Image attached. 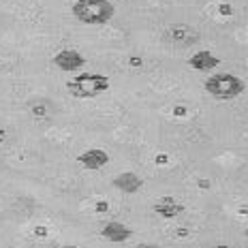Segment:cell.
Listing matches in <instances>:
<instances>
[{
    "label": "cell",
    "mask_w": 248,
    "mask_h": 248,
    "mask_svg": "<svg viewBox=\"0 0 248 248\" xmlns=\"http://www.w3.org/2000/svg\"><path fill=\"white\" fill-rule=\"evenodd\" d=\"M66 90L75 99H94L109 90V77L101 73H79L66 81Z\"/></svg>",
    "instance_id": "obj_1"
},
{
    "label": "cell",
    "mask_w": 248,
    "mask_h": 248,
    "mask_svg": "<svg viewBox=\"0 0 248 248\" xmlns=\"http://www.w3.org/2000/svg\"><path fill=\"white\" fill-rule=\"evenodd\" d=\"M113 4L109 0H77L73 4V15L81 24L101 26L113 17Z\"/></svg>",
    "instance_id": "obj_2"
},
{
    "label": "cell",
    "mask_w": 248,
    "mask_h": 248,
    "mask_svg": "<svg viewBox=\"0 0 248 248\" xmlns=\"http://www.w3.org/2000/svg\"><path fill=\"white\" fill-rule=\"evenodd\" d=\"M205 92L212 94L214 99L218 101H231L235 96H240L242 92L246 90V84L240 79L237 75H231V73H214L205 79Z\"/></svg>",
    "instance_id": "obj_3"
},
{
    "label": "cell",
    "mask_w": 248,
    "mask_h": 248,
    "mask_svg": "<svg viewBox=\"0 0 248 248\" xmlns=\"http://www.w3.org/2000/svg\"><path fill=\"white\" fill-rule=\"evenodd\" d=\"M54 64L60 71H79L86 64V58L77 49H62L54 56Z\"/></svg>",
    "instance_id": "obj_4"
},
{
    "label": "cell",
    "mask_w": 248,
    "mask_h": 248,
    "mask_svg": "<svg viewBox=\"0 0 248 248\" xmlns=\"http://www.w3.org/2000/svg\"><path fill=\"white\" fill-rule=\"evenodd\" d=\"M77 161H79L81 167H86V169H101V167H105L107 163H109V154L105 152V150H101V148H92V150H86V152H81L79 156H77Z\"/></svg>",
    "instance_id": "obj_5"
},
{
    "label": "cell",
    "mask_w": 248,
    "mask_h": 248,
    "mask_svg": "<svg viewBox=\"0 0 248 248\" xmlns=\"http://www.w3.org/2000/svg\"><path fill=\"white\" fill-rule=\"evenodd\" d=\"M101 235L105 237V240L113 242V244H120V242H126L128 237L133 235V229H128L126 225L118 223V220H111V223H107L101 229Z\"/></svg>",
    "instance_id": "obj_6"
},
{
    "label": "cell",
    "mask_w": 248,
    "mask_h": 248,
    "mask_svg": "<svg viewBox=\"0 0 248 248\" xmlns=\"http://www.w3.org/2000/svg\"><path fill=\"white\" fill-rule=\"evenodd\" d=\"M113 186H116L118 190H122V193L133 195L143 186V180L133 171H124V173L118 175V178H113Z\"/></svg>",
    "instance_id": "obj_7"
},
{
    "label": "cell",
    "mask_w": 248,
    "mask_h": 248,
    "mask_svg": "<svg viewBox=\"0 0 248 248\" xmlns=\"http://www.w3.org/2000/svg\"><path fill=\"white\" fill-rule=\"evenodd\" d=\"M188 64L193 66L195 71H214L216 66L220 64V60L216 58L212 51L201 49V51H197L195 56H190V58H188Z\"/></svg>",
    "instance_id": "obj_8"
},
{
    "label": "cell",
    "mask_w": 248,
    "mask_h": 248,
    "mask_svg": "<svg viewBox=\"0 0 248 248\" xmlns=\"http://www.w3.org/2000/svg\"><path fill=\"white\" fill-rule=\"evenodd\" d=\"M154 212L161 214L163 218H175L178 214H182L184 212V205L178 203L173 197H163V199H158L156 203H154Z\"/></svg>",
    "instance_id": "obj_9"
},
{
    "label": "cell",
    "mask_w": 248,
    "mask_h": 248,
    "mask_svg": "<svg viewBox=\"0 0 248 248\" xmlns=\"http://www.w3.org/2000/svg\"><path fill=\"white\" fill-rule=\"evenodd\" d=\"M169 37L180 45H190V43H197L199 41V32L188 28V26H175V28L169 30Z\"/></svg>",
    "instance_id": "obj_10"
},
{
    "label": "cell",
    "mask_w": 248,
    "mask_h": 248,
    "mask_svg": "<svg viewBox=\"0 0 248 248\" xmlns=\"http://www.w3.org/2000/svg\"><path fill=\"white\" fill-rule=\"evenodd\" d=\"M135 248H163V246H156V244H139Z\"/></svg>",
    "instance_id": "obj_11"
},
{
    "label": "cell",
    "mask_w": 248,
    "mask_h": 248,
    "mask_svg": "<svg viewBox=\"0 0 248 248\" xmlns=\"http://www.w3.org/2000/svg\"><path fill=\"white\" fill-rule=\"evenodd\" d=\"M4 137H7V131H4V128H0V143L4 141Z\"/></svg>",
    "instance_id": "obj_12"
},
{
    "label": "cell",
    "mask_w": 248,
    "mask_h": 248,
    "mask_svg": "<svg viewBox=\"0 0 248 248\" xmlns=\"http://www.w3.org/2000/svg\"><path fill=\"white\" fill-rule=\"evenodd\" d=\"M214 248H231V246H227V244H218V246H214Z\"/></svg>",
    "instance_id": "obj_13"
},
{
    "label": "cell",
    "mask_w": 248,
    "mask_h": 248,
    "mask_svg": "<svg viewBox=\"0 0 248 248\" xmlns=\"http://www.w3.org/2000/svg\"><path fill=\"white\" fill-rule=\"evenodd\" d=\"M60 248H79V246H60Z\"/></svg>",
    "instance_id": "obj_14"
},
{
    "label": "cell",
    "mask_w": 248,
    "mask_h": 248,
    "mask_svg": "<svg viewBox=\"0 0 248 248\" xmlns=\"http://www.w3.org/2000/svg\"><path fill=\"white\" fill-rule=\"evenodd\" d=\"M246 237H248V229H246Z\"/></svg>",
    "instance_id": "obj_15"
}]
</instances>
